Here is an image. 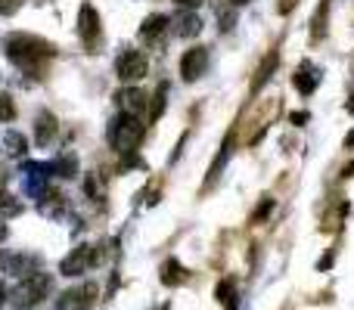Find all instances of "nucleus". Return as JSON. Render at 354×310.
<instances>
[{"mask_svg": "<svg viewBox=\"0 0 354 310\" xmlns=\"http://www.w3.org/2000/svg\"><path fill=\"white\" fill-rule=\"evenodd\" d=\"M3 53L6 59H12L19 68H37L41 62L53 59L56 56V47L50 41L37 35H25V31H12V35L3 37Z\"/></svg>", "mask_w": 354, "mask_h": 310, "instance_id": "nucleus-1", "label": "nucleus"}, {"mask_svg": "<svg viewBox=\"0 0 354 310\" xmlns=\"http://www.w3.org/2000/svg\"><path fill=\"white\" fill-rule=\"evenodd\" d=\"M50 292H53V276L50 273H35V276H25V280L10 292V298L6 301H12V307L16 310H31V307L41 304L44 298H50Z\"/></svg>", "mask_w": 354, "mask_h": 310, "instance_id": "nucleus-2", "label": "nucleus"}, {"mask_svg": "<svg viewBox=\"0 0 354 310\" xmlns=\"http://www.w3.org/2000/svg\"><path fill=\"white\" fill-rule=\"evenodd\" d=\"M143 140V124L140 118H128L118 115L115 122L109 124V146L115 149L118 155H131Z\"/></svg>", "mask_w": 354, "mask_h": 310, "instance_id": "nucleus-3", "label": "nucleus"}, {"mask_svg": "<svg viewBox=\"0 0 354 310\" xmlns=\"http://www.w3.org/2000/svg\"><path fill=\"white\" fill-rule=\"evenodd\" d=\"M50 177H53V168L47 162H22L19 168V183H22V193L28 199H44L50 189Z\"/></svg>", "mask_w": 354, "mask_h": 310, "instance_id": "nucleus-4", "label": "nucleus"}, {"mask_svg": "<svg viewBox=\"0 0 354 310\" xmlns=\"http://www.w3.org/2000/svg\"><path fill=\"white\" fill-rule=\"evenodd\" d=\"M147 72H149V62H147V56H143L140 50H122V53H118V59H115V75H118L122 81L134 84V81L147 78Z\"/></svg>", "mask_w": 354, "mask_h": 310, "instance_id": "nucleus-5", "label": "nucleus"}, {"mask_svg": "<svg viewBox=\"0 0 354 310\" xmlns=\"http://www.w3.org/2000/svg\"><path fill=\"white\" fill-rule=\"evenodd\" d=\"M100 261V255H97V249L93 245H75L72 251H68L66 258L59 261V273L62 276H81V273H87V267L91 264H97Z\"/></svg>", "mask_w": 354, "mask_h": 310, "instance_id": "nucleus-6", "label": "nucleus"}, {"mask_svg": "<svg viewBox=\"0 0 354 310\" xmlns=\"http://www.w3.org/2000/svg\"><path fill=\"white\" fill-rule=\"evenodd\" d=\"M78 35L87 50H97L103 41V28H100V12L93 3H81L78 10Z\"/></svg>", "mask_w": 354, "mask_h": 310, "instance_id": "nucleus-7", "label": "nucleus"}, {"mask_svg": "<svg viewBox=\"0 0 354 310\" xmlns=\"http://www.w3.org/2000/svg\"><path fill=\"white\" fill-rule=\"evenodd\" d=\"M93 298H97V286L87 282V286H75V289H68V292H62L59 298H56V307L59 310H91Z\"/></svg>", "mask_w": 354, "mask_h": 310, "instance_id": "nucleus-8", "label": "nucleus"}, {"mask_svg": "<svg viewBox=\"0 0 354 310\" xmlns=\"http://www.w3.org/2000/svg\"><path fill=\"white\" fill-rule=\"evenodd\" d=\"M208 68V47H193L183 53L180 59V78L187 81V84H193V81H199L202 75H205Z\"/></svg>", "mask_w": 354, "mask_h": 310, "instance_id": "nucleus-9", "label": "nucleus"}, {"mask_svg": "<svg viewBox=\"0 0 354 310\" xmlns=\"http://www.w3.org/2000/svg\"><path fill=\"white\" fill-rule=\"evenodd\" d=\"M115 106H118V115L140 118L147 112V93L140 87H124V90L115 93Z\"/></svg>", "mask_w": 354, "mask_h": 310, "instance_id": "nucleus-10", "label": "nucleus"}, {"mask_svg": "<svg viewBox=\"0 0 354 310\" xmlns=\"http://www.w3.org/2000/svg\"><path fill=\"white\" fill-rule=\"evenodd\" d=\"M56 137H59L56 115H53V112H47V109H41L35 115V143L41 149H47V146H53V143H56Z\"/></svg>", "mask_w": 354, "mask_h": 310, "instance_id": "nucleus-11", "label": "nucleus"}, {"mask_svg": "<svg viewBox=\"0 0 354 310\" xmlns=\"http://www.w3.org/2000/svg\"><path fill=\"white\" fill-rule=\"evenodd\" d=\"M292 84L301 97H311V93L320 87V66H314V62H301L299 72L292 75Z\"/></svg>", "mask_w": 354, "mask_h": 310, "instance_id": "nucleus-12", "label": "nucleus"}, {"mask_svg": "<svg viewBox=\"0 0 354 310\" xmlns=\"http://www.w3.org/2000/svg\"><path fill=\"white\" fill-rule=\"evenodd\" d=\"M168 22H171V19L162 16V12H156V16H147V19H143V25H140V37L147 43H153V47H159V43L165 41Z\"/></svg>", "mask_w": 354, "mask_h": 310, "instance_id": "nucleus-13", "label": "nucleus"}, {"mask_svg": "<svg viewBox=\"0 0 354 310\" xmlns=\"http://www.w3.org/2000/svg\"><path fill=\"white\" fill-rule=\"evenodd\" d=\"M3 270L25 280V276L41 273V258H37V255H12V258H6V261H3Z\"/></svg>", "mask_w": 354, "mask_h": 310, "instance_id": "nucleus-14", "label": "nucleus"}, {"mask_svg": "<svg viewBox=\"0 0 354 310\" xmlns=\"http://www.w3.org/2000/svg\"><path fill=\"white\" fill-rule=\"evenodd\" d=\"M37 214H41V217H47V220H62V214H66V195L47 189V195H44V199H37Z\"/></svg>", "mask_w": 354, "mask_h": 310, "instance_id": "nucleus-15", "label": "nucleus"}, {"mask_svg": "<svg viewBox=\"0 0 354 310\" xmlns=\"http://www.w3.org/2000/svg\"><path fill=\"white\" fill-rule=\"evenodd\" d=\"M174 31L180 37H196V35H202V19L196 16L193 10H180L174 16Z\"/></svg>", "mask_w": 354, "mask_h": 310, "instance_id": "nucleus-16", "label": "nucleus"}, {"mask_svg": "<svg viewBox=\"0 0 354 310\" xmlns=\"http://www.w3.org/2000/svg\"><path fill=\"white\" fill-rule=\"evenodd\" d=\"M50 168H53V177L75 180V177H78V158H75V153H62L53 164H50Z\"/></svg>", "mask_w": 354, "mask_h": 310, "instance_id": "nucleus-17", "label": "nucleus"}, {"mask_svg": "<svg viewBox=\"0 0 354 310\" xmlns=\"http://www.w3.org/2000/svg\"><path fill=\"white\" fill-rule=\"evenodd\" d=\"M180 282H187V270L180 267V261H174V258H168L165 264H162V286H180Z\"/></svg>", "mask_w": 354, "mask_h": 310, "instance_id": "nucleus-18", "label": "nucleus"}, {"mask_svg": "<svg viewBox=\"0 0 354 310\" xmlns=\"http://www.w3.org/2000/svg\"><path fill=\"white\" fill-rule=\"evenodd\" d=\"M214 12H218V25L221 31H230L233 25H236V6L230 3V0H212Z\"/></svg>", "mask_w": 354, "mask_h": 310, "instance_id": "nucleus-19", "label": "nucleus"}, {"mask_svg": "<svg viewBox=\"0 0 354 310\" xmlns=\"http://www.w3.org/2000/svg\"><path fill=\"white\" fill-rule=\"evenodd\" d=\"M3 153L10 158H25V153H28V143H25V137L19 134V130H6V134H3Z\"/></svg>", "mask_w": 354, "mask_h": 310, "instance_id": "nucleus-20", "label": "nucleus"}, {"mask_svg": "<svg viewBox=\"0 0 354 310\" xmlns=\"http://www.w3.org/2000/svg\"><path fill=\"white\" fill-rule=\"evenodd\" d=\"M277 62H280V59H277V53H268V59H264L261 66H258L255 78H252V93H258V90H261V87H264V84H268V81H270V75H274Z\"/></svg>", "mask_w": 354, "mask_h": 310, "instance_id": "nucleus-21", "label": "nucleus"}, {"mask_svg": "<svg viewBox=\"0 0 354 310\" xmlns=\"http://www.w3.org/2000/svg\"><path fill=\"white\" fill-rule=\"evenodd\" d=\"M326 12H330V3H324L317 10V16H314V31H311L314 41H320V37L326 35Z\"/></svg>", "mask_w": 354, "mask_h": 310, "instance_id": "nucleus-22", "label": "nucleus"}, {"mask_svg": "<svg viewBox=\"0 0 354 310\" xmlns=\"http://www.w3.org/2000/svg\"><path fill=\"white\" fill-rule=\"evenodd\" d=\"M165 97H168V87H159L153 99V112H149V122H159V115L165 112Z\"/></svg>", "mask_w": 354, "mask_h": 310, "instance_id": "nucleus-23", "label": "nucleus"}, {"mask_svg": "<svg viewBox=\"0 0 354 310\" xmlns=\"http://www.w3.org/2000/svg\"><path fill=\"white\" fill-rule=\"evenodd\" d=\"M227 158H230V140L221 146V155H218V162L212 164V171H208V180H218V174H221V168L227 164Z\"/></svg>", "mask_w": 354, "mask_h": 310, "instance_id": "nucleus-24", "label": "nucleus"}, {"mask_svg": "<svg viewBox=\"0 0 354 310\" xmlns=\"http://www.w3.org/2000/svg\"><path fill=\"white\" fill-rule=\"evenodd\" d=\"M19 211H22V205L12 202V195L0 193V217H10V214H19Z\"/></svg>", "mask_w": 354, "mask_h": 310, "instance_id": "nucleus-25", "label": "nucleus"}, {"mask_svg": "<svg viewBox=\"0 0 354 310\" xmlns=\"http://www.w3.org/2000/svg\"><path fill=\"white\" fill-rule=\"evenodd\" d=\"M16 118V106L10 97H0V122H12Z\"/></svg>", "mask_w": 354, "mask_h": 310, "instance_id": "nucleus-26", "label": "nucleus"}, {"mask_svg": "<svg viewBox=\"0 0 354 310\" xmlns=\"http://www.w3.org/2000/svg\"><path fill=\"white\" fill-rule=\"evenodd\" d=\"M270 208H274V199H264L261 205L255 208V214H252V224H258V220H264L270 214Z\"/></svg>", "mask_w": 354, "mask_h": 310, "instance_id": "nucleus-27", "label": "nucleus"}, {"mask_svg": "<svg viewBox=\"0 0 354 310\" xmlns=\"http://www.w3.org/2000/svg\"><path fill=\"white\" fill-rule=\"evenodd\" d=\"M22 3L25 0H0V16H12V12H19Z\"/></svg>", "mask_w": 354, "mask_h": 310, "instance_id": "nucleus-28", "label": "nucleus"}, {"mask_svg": "<svg viewBox=\"0 0 354 310\" xmlns=\"http://www.w3.org/2000/svg\"><path fill=\"white\" fill-rule=\"evenodd\" d=\"M230 292H233V282H230V280H224V282H221V286H218V301H233V298H236V295H233V298H230Z\"/></svg>", "mask_w": 354, "mask_h": 310, "instance_id": "nucleus-29", "label": "nucleus"}, {"mask_svg": "<svg viewBox=\"0 0 354 310\" xmlns=\"http://www.w3.org/2000/svg\"><path fill=\"white\" fill-rule=\"evenodd\" d=\"M308 118H311L308 112H292V115H289V122H292V124H305Z\"/></svg>", "mask_w": 354, "mask_h": 310, "instance_id": "nucleus-30", "label": "nucleus"}, {"mask_svg": "<svg viewBox=\"0 0 354 310\" xmlns=\"http://www.w3.org/2000/svg\"><path fill=\"white\" fill-rule=\"evenodd\" d=\"M177 6H187V10H193V6H199V3H205V0H174Z\"/></svg>", "mask_w": 354, "mask_h": 310, "instance_id": "nucleus-31", "label": "nucleus"}, {"mask_svg": "<svg viewBox=\"0 0 354 310\" xmlns=\"http://www.w3.org/2000/svg\"><path fill=\"white\" fill-rule=\"evenodd\" d=\"M6 298H10V292H6V286H3V282H0V307L6 304Z\"/></svg>", "mask_w": 354, "mask_h": 310, "instance_id": "nucleus-32", "label": "nucleus"}, {"mask_svg": "<svg viewBox=\"0 0 354 310\" xmlns=\"http://www.w3.org/2000/svg\"><path fill=\"white\" fill-rule=\"evenodd\" d=\"M6 236H10V230H6V224L0 220V242H6Z\"/></svg>", "mask_w": 354, "mask_h": 310, "instance_id": "nucleus-33", "label": "nucleus"}, {"mask_svg": "<svg viewBox=\"0 0 354 310\" xmlns=\"http://www.w3.org/2000/svg\"><path fill=\"white\" fill-rule=\"evenodd\" d=\"M345 146H354V130H351L348 137H345Z\"/></svg>", "mask_w": 354, "mask_h": 310, "instance_id": "nucleus-34", "label": "nucleus"}, {"mask_svg": "<svg viewBox=\"0 0 354 310\" xmlns=\"http://www.w3.org/2000/svg\"><path fill=\"white\" fill-rule=\"evenodd\" d=\"M233 6H245V3H252V0H230Z\"/></svg>", "mask_w": 354, "mask_h": 310, "instance_id": "nucleus-35", "label": "nucleus"}, {"mask_svg": "<svg viewBox=\"0 0 354 310\" xmlns=\"http://www.w3.org/2000/svg\"><path fill=\"white\" fill-rule=\"evenodd\" d=\"M348 115H354V93H351V99H348Z\"/></svg>", "mask_w": 354, "mask_h": 310, "instance_id": "nucleus-36", "label": "nucleus"}, {"mask_svg": "<svg viewBox=\"0 0 354 310\" xmlns=\"http://www.w3.org/2000/svg\"><path fill=\"white\" fill-rule=\"evenodd\" d=\"M351 174H354V162L348 164V168H345V177H351Z\"/></svg>", "mask_w": 354, "mask_h": 310, "instance_id": "nucleus-37", "label": "nucleus"}, {"mask_svg": "<svg viewBox=\"0 0 354 310\" xmlns=\"http://www.w3.org/2000/svg\"><path fill=\"white\" fill-rule=\"evenodd\" d=\"M6 180V171H3V164H0V183H3Z\"/></svg>", "mask_w": 354, "mask_h": 310, "instance_id": "nucleus-38", "label": "nucleus"}, {"mask_svg": "<svg viewBox=\"0 0 354 310\" xmlns=\"http://www.w3.org/2000/svg\"><path fill=\"white\" fill-rule=\"evenodd\" d=\"M3 261H6V258H3V255H0V267H3Z\"/></svg>", "mask_w": 354, "mask_h": 310, "instance_id": "nucleus-39", "label": "nucleus"}]
</instances>
